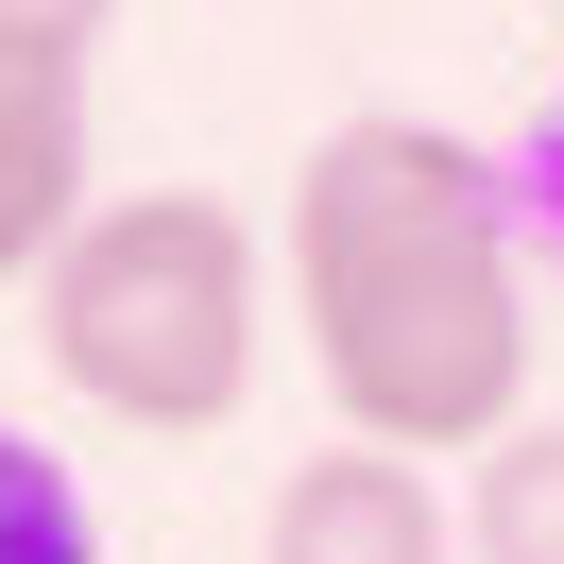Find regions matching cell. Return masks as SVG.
Segmentation results:
<instances>
[{
    "instance_id": "cell-1",
    "label": "cell",
    "mask_w": 564,
    "mask_h": 564,
    "mask_svg": "<svg viewBox=\"0 0 564 564\" xmlns=\"http://www.w3.org/2000/svg\"><path fill=\"white\" fill-rule=\"evenodd\" d=\"M291 325L343 411V445L393 462H479L530 411V257H513V172L445 120H325L274 206Z\"/></svg>"
},
{
    "instance_id": "cell-2",
    "label": "cell",
    "mask_w": 564,
    "mask_h": 564,
    "mask_svg": "<svg viewBox=\"0 0 564 564\" xmlns=\"http://www.w3.org/2000/svg\"><path fill=\"white\" fill-rule=\"evenodd\" d=\"M257 223L223 188H104L35 274V359L138 445H206L257 393Z\"/></svg>"
},
{
    "instance_id": "cell-3",
    "label": "cell",
    "mask_w": 564,
    "mask_h": 564,
    "mask_svg": "<svg viewBox=\"0 0 564 564\" xmlns=\"http://www.w3.org/2000/svg\"><path fill=\"white\" fill-rule=\"evenodd\" d=\"M257 564H462V513L393 445H308L257 513Z\"/></svg>"
},
{
    "instance_id": "cell-4",
    "label": "cell",
    "mask_w": 564,
    "mask_h": 564,
    "mask_svg": "<svg viewBox=\"0 0 564 564\" xmlns=\"http://www.w3.org/2000/svg\"><path fill=\"white\" fill-rule=\"evenodd\" d=\"M86 206H104L86 188V86H18L0 69V291H35Z\"/></svg>"
},
{
    "instance_id": "cell-5",
    "label": "cell",
    "mask_w": 564,
    "mask_h": 564,
    "mask_svg": "<svg viewBox=\"0 0 564 564\" xmlns=\"http://www.w3.org/2000/svg\"><path fill=\"white\" fill-rule=\"evenodd\" d=\"M462 564H564V411H513L462 462Z\"/></svg>"
},
{
    "instance_id": "cell-6",
    "label": "cell",
    "mask_w": 564,
    "mask_h": 564,
    "mask_svg": "<svg viewBox=\"0 0 564 564\" xmlns=\"http://www.w3.org/2000/svg\"><path fill=\"white\" fill-rule=\"evenodd\" d=\"M0 564H104V513L35 427H0Z\"/></svg>"
},
{
    "instance_id": "cell-7",
    "label": "cell",
    "mask_w": 564,
    "mask_h": 564,
    "mask_svg": "<svg viewBox=\"0 0 564 564\" xmlns=\"http://www.w3.org/2000/svg\"><path fill=\"white\" fill-rule=\"evenodd\" d=\"M104 18H120V0H0V69H18V86H86Z\"/></svg>"
},
{
    "instance_id": "cell-8",
    "label": "cell",
    "mask_w": 564,
    "mask_h": 564,
    "mask_svg": "<svg viewBox=\"0 0 564 564\" xmlns=\"http://www.w3.org/2000/svg\"><path fill=\"white\" fill-rule=\"evenodd\" d=\"M513 240L564 257V86H547V120H530V154H513Z\"/></svg>"
}]
</instances>
